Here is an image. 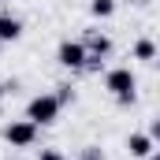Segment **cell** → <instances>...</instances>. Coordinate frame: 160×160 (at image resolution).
I'll use <instances>...</instances> for the list:
<instances>
[{"instance_id": "ba28073f", "label": "cell", "mask_w": 160, "mask_h": 160, "mask_svg": "<svg viewBox=\"0 0 160 160\" xmlns=\"http://www.w3.org/2000/svg\"><path fill=\"white\" fill-rule=\"evenodd\" d=\"M134 56H138V60H153V56H157V45H153L149 38H142L138 45H134Z\"/></svg>"}, {"instance_id": "9c48e42d", "label": "cell", "mask_w": 160, "mask_h": 160, "mask_svg": "<svg viewBox=\"0 0 160 160\" xmlns=\"http://www.w3.org/2000/svg\"><path fill=\"white\" fill-rule=\"evenodd\" d=\"M89 11H93L97 19H108V15L116 11V4H112V0H93V4H89Z\"/></svg>"}, {"instance_id": "8fae6325", "label": "cell", "mask_w": 160, "mask_h": 160, "mask_svg": "<svg viewBox=\"0 0 160 160\" xmlns=\"http://www.w3.org/2000/svg\"><path fill=\"white\" fill-rule=\"evenodd\" d=\"M82 160H104V157H101L97 149H86V157H82Z\"/></svg>"}, {"instance_id": "8992f818", "label": "cell", "mask_w": 160, "mask_h": 160, "mask_svg": "<svg viewBox=\"0 0 160 160\" xmlns=\"http://www.w3.org/2000/svg\"><path fill=\"white\" fill-rule=\"evenodd\" d=\"M19 34H22V22L11 15H0V41H15Z\"/></svg>"}, {"instance_id": "52a82bcc", "label": "cell", "mask_w": 160, "mask_h": 160, "mask_svg": "<svg viewBox=\"0 0 160 160\" xmlns=\"http://www.w3.org/2000/svg\"><path fill=\"white\" fill-rule=\"evenodd\" d=\"M108 48H112V41L104 38V34H93V38H89V48H86V52H93V56L101 60V56H104Z\"/></svg>"}, {"instance_id": "3957f363", "label": "cell", "mask_w": 160, "mask_h": 160, "mask_svg": "<svg viewBox=\"0 0 160 160\" xmlns=\"http://www.w3.org/2000/svg\"><path fill=\"white\" fill-rule=\"evenodd\" d=\"M4 138H8V145H15V149H26V145H34V138H38V127H34L30 119L8 123V127H4Z\"/></svg>"}, {"instance_id": "30bf717a", "label": "cell", "mask_w": 160, "mask_h": 160, "mask_svg": "<svg viewBox=\"0 0 160 160\" xmlns=\"http://www.w3.org/2000/svg\"><path fill=\"white\" fill-rule=\"evenodd\" d=\"M38 160H63V153H56V149H45Z\"/></svg>"}, {"instance_id": "5b68a950", "label": "cell", "mask_w": 160, "mask_h": 160, "mask_svg": "<svg viewBox=\"0 0 160 160\" xmlns=\"http://www.w3.org/2000/svg\"><path fill=\"white\" fill-rule=\"evenodd\" d=\"M127 149H130V157H153V138L149 134H130Z\"/></svg>"}, {"instance_id": "7a4b0ae2", "label": "cell", "mask_w": 160, "mask_h": 160, "mask_svg": "<svg viewBox=\"0 0 160 160\" xmlns=\"http://www.w3.org/2000/svg\"><path fill=\"white\" fill-rule=\"evenodd\" d=\"M104 86H108V93L119 101V104H130L134 101V75H130V67H116V71H108L104 75Z\"/></svg>"}, {"instance_id": "277c9868", "label": "cell", "mask_w": 160, "mask_h": 160, "mask_svg": "<svg viewBox=\"0 0 160 160\" xmlns=\"http://www.w3.org/2000/svg\"><path fill=\"white\" fill-rule=\"evenodd\" d=\"M86 60H89V52H86L82 41H63V45H60V63H63V67L78 71V67H86Z\"/></svg>"}, {"instance_id": "7c38bea8", "label": "cell", "mask_w": 160, "mask_h": 160, "mask_svg": "<svg viewBox=\"0 0 160 160\" xmlns=\"http://www.w3.org/2000/svg\"><path fill=\"white\" fill-rule=\"evenodd\" d=\"M0 93H4V89H0Z\"/></svg>"}, {"instance_id": "6da1fadb", "label": "cell", "mask_w": 160, "mask_h": 160, "mask_svg": "<svg viewBox=\"0 0 160 160\" xmlns=\"http://www.w3.org/2000/svg\"><path fill=\"white\" fill-rule=\"evenodd\" d=\"M56 116H60V97H52V93H41L26 104V119L34 127H48V123H56Z\"/></svg>"}]
</instances>
